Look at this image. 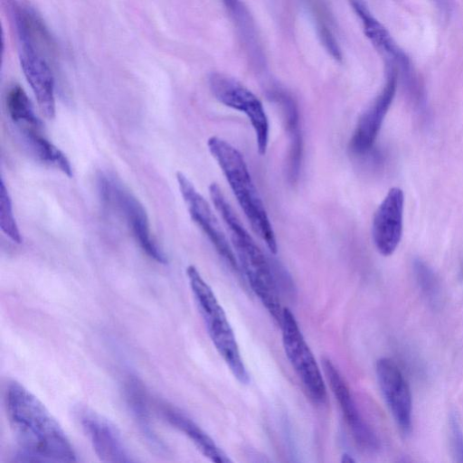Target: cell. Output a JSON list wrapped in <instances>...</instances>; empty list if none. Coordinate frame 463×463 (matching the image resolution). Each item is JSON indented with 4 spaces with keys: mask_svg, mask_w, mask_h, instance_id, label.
I'll return each mask as SVG.
<instances>
[{
    "mask_svg": "<svg viewBox=\"0 0 463 463\" xmlns=\"http://www.w3.org/2000/svg\"><path fill=\"white\" fill-rule=\"evenodd\" d=\"M6 108L9 117L18 128L41 130L42 122L36 116L31 100L21 86L13 85L8 90Z\"/></svg>",
    "mask_w": 463,
    "mask_h": 463,
    "instance_id": "cell-20",
    "label": "cell"
},
{
    "mask_svg": "<svg viewBox=\"0 0 463 463\" xmlns=\"http://www.w3.org/2000/svg\"><path fill=\"white\" fill-rule=\"evenodd\" d=\"M376 376L384 400L404 436L412 429V402L410 387L396 364L383 357L376 362Z\"/></svg>",
    "mask_w": 463,
    "mask_h": 463,
    "instance_id": "cell-12",
    "label": "cell"
},
{
    "mask_svg": "<svg viewBox=\"0 0 463 463\" xmlns=\"http://www.w3.org/2000/svg\"><path fill=\"white\" fill-rule=\"evenodd\" d=\"M322 365L331 392L339 404L355 442L364 450L372 452L377 450L380 446L379 440L361 417L343 375L327 357L322 359Z\"/></svg>",
    "mask_w": 463,
    "mask_h": 463,
    "instance_id": "cell-13",
    "label": "cell"
},
{
    "mask_svg": "<svg viewBox=\"0 0 463 463\" xmlns=\"http://www.w3.org/2000/svg\"><path fill=\"white\" fill-rule=\"evenodd\" d=\"M353 10L361 20L365 36L383 56L385 64L394 66L404 73L411 71L407 55L400 49L388 30L373 15L363 0H350Z\"/></svg>",
    "mask_w": 463,
    "mask_h": 463,
    "instance_id": "cell-15",
    "label": "cell"
},
{
    "mask_svg": "<svg viewBox=\"0 0 463 463\" xmlns=\"http://www.w3.org/2000/svg\"><path fill=\"white\" fill-rule=\"evenodd\" d=\"M279 326L288 362L309 397L317 403H324L327 393L320 367L289 308L283 307Z\"/></svg>",
    "mask_w": 463,
    "mask_h": 463,
    "instance_id": "cell-6",
    "label": "cell"
},
{
    "mask_svg": "<svg viewBox=\"0 0 463 463\" xmlns=\"http://www.w3.org/2000/svg\"><path fill=\"white\" fill-rule=\"evenodd\" d=\"M126 399L132 414L147 442L156 450H163L164 444L156 434L151 424L144 389L135 378L125 383Z\"/></svg>",
    "mask_w": 463,
    "mask_h": 463,
    "instance_id": "cell-19",
    "label": "cell"
},
{
    "mask_svg": "<svg viewBox=\"0 0 463 463\" xmlns=\"http://www.w3.org/2000/svg\"><path fill=\"white\" fill-rule=\"evenodd\" d=\"M97 185L102 203L120 213L146 254L166 264L167 257L151 235L148 217L139 200L114 175L100 173Z\"/></svg>",
    "mask_w": 463,
    "mask_h": 463,
    "instance_id": "cell-5",
    "label": "cell"
},
{
    "mask_svg": "<svg viewBox=\"0 0 463 463\" xmlns=\"http://www.w3.org/2000/svg\"><path fill=\"white\" fill-rule=\"evenodd\" d=\"M385 66L386 80L384 86L360 117L349 141V150L354 155H364L372 149L394 99L399 71L392 65L385 64Z\"/></svg>",
    "mask_w": 463,
    "mask_h": 463,
    "instance_id": "cell-10",
    "label": "cell"
},
{
    "mask_svg": "<svg viewBox=\"0 0 463 463\" xmlns=\"http://www.w3.org/2000/svg\"><path fill=\"white\" fill-rule=\"evenodd\" d=\"M20 63L24 77L36 99L41 113L55 118L54 78L46 59L40 52V41L21 37Z\"/></svg>",
    "mask_w": 463,
    "mask_h": 463,
    "instance_id": "cell-9",
    "label": "cell"
},
{
    "mask_svg": "<svg viewBox=\"0 0 463 463\" xmlns=\"http://www.w3.org/2000/svg\"><path fill=\"white\" fill-rule=\"evenodd\" d=\"M0 228L12 241L17 244L22 242L23 239L13 213L12 201L3 179L0 183Z\"/></svg>",
    "mask_w": 463,
    "mask_h": 463,
    "instance_id": "cell-21",
    "label": "cell"
},
{
    "mask_svg": "<svg viewBox=\"0 0 463 463\" xmlns=\"http://www.w3.org/2000/svg\"><path fill=\"white\" fill-rule=\"evenodd\" d=\"M318 35L326 51L336 60H341L342 54L338 44L330 30L322 23L317 25Z\"/></svg>",
    "mask_w": 463,
    "mask_h": 463,
    "instance_id": "cell-24",
    "label": "cell"
},
{
    "mask_svg": "<svg viewBox=\"0 0 463 463\" xmlns=\"http://www.w3.org/2000/svg\"><path fill=\"white\" fill-rule=\"evenodd\" d=\"M225 7L231 12L233 13L239 8L242 6V4L240 0H221Z\"/></svg>",
    "mask_w": 463,
    "mask_h": 463,
    "instance_id": "cell-25",
    "label": "cell"
},
{
    "mask_svg": "<svg viewBox=\"0 0 463 463\" xmlns=\"http://www.w3.org/2000/svg\"><path fill=\"white\" fill-rule=\"evenodd\" d=\"M5 408L14 439L26 460L77 461L74 448L59 422L24 385L15 381L8 384Z\"/></svg>",
    "mask_w": 463,
    "mask_h": 463,
    "instance_id": "cell-1",
    "label": "cell"
},
{
    "mask_svg": "<svg viewBox=\"0 0 463 463\" xmlns=\"http://www.w3.org/2000/svg\"><path fill=\"white\" fill-rule=\"evenodd\" d=\"M404 196L402 189L391 188L378 208L372 222L373 244L383 256L392 255L402 234Z\"/></svg>",
    "mask_w": 463,
    "mask_h": 463,
    "instance_id": "cell-14",
    "label": "cell"
},
{
    "mask_svg": "<svg viewBox=\"0 0 463 463\" xmlns=\"http://www.w3.org/2000/svg\"><path fill=\"white\" fill-rule=\"evenodd\" d=\"M414 272L424 297L430 304H438L440 291L433 271L422 260H417L414 262Z\"/></svg>",
    "mask_w": 463,
    "mask_h": 463,
    "instance_id": "cell-22",
    "label": "cell"
},
{
    "mask_svg": "<svg viewBox=\"0 0 463 463\" xmlns=\"http://www.w3.org/2000/svg\"><path fill=\"white\" fill-rule=\"evenodd\" d=\"M176 181L191 219L203 232L230 269L240 275L241 271L233 249L228 242L225 233L208 202L183 173H176Z\"/></svg>",
    "mask_w": 463,
    "mask_h": 463,
    "instance_id": "cell-8",
    "label": "cell"
},
{
    "mask_svg": "<svg viewBox=\"0 0 463 463\" xmlns=\"http://www.w3.org/2000/svg\"><path fill=\"white\" fill-rule=\"evenodd\" d=\"M26 149L42 163L52 166L69 177L72 176V168L66 156L52 142L41 135L40 130L19 128Z\"/></svg>",
    "mask_w": 463,
    "mask_h": 463,
    "instance_id": "cell-18",
    "label": "cell"
},
{
    "mask_svg": "<svg viewBox=\"0 0 463 463\" xmlns=\"http://www.w3.org/2000/svg\"><path fill=\"white\" fill-rule=\"evenodd\" d=\"M186 276L212 343L232 375L247 384L250 376L224 309L195 266L186 268Z\"/></svg>",
    "mask_w": 463,
    "mask_h": 463,
    "instance_id": "cell-4",
    "label": "cell"
},
{
    "mask_svg": "<svg viewBox=\"0 0 463 463\" xmlns=\"http://www.w3.org/2000/svg\"><path fill=\"white\" fill-rule=\"evenodd\" d=\"M209 86L220 103L248 118L255 133L257 151L260 156H264L268 149L269 125L262 102L247 87L222 73H212Z\"/></svg>",
    "mask_w": 463,
    "mask_h": 463,
    "instance_id": "cell-7",
    "label": "cell"
},
{
    "mask_svg": "<svg viewBox=\"0 0 463 463\" xmlns=\"http://www.w3.org/2000/svg\"><path fill=\"white\" fill-rule=\"evenodd\" d=\"M76 412L82 430L101 461L110 463L134 461L115 424L89 408H80Z\"/></svg>",
    "mask_w": 463,
    "mask_h": 463,
    "instance_id": "cell-11",
    "label": "cell"
},
{
    "mask_svg": "<svg viewBox=\"0 0 463 463\" xmlns=\"http://www.w3.org/2000/svg\"><path fill=\"white\" fill-rule=\"evenodd\" d=\"M162 413L166 420L183 432L208 459L215 463H232V460L214 440L192 419L180 410L164 405Z\"/></svg>",
    "mask_w": 463,
    "mask_h": 463,
    "instance_id": "cell-17",
    "label": "cell"
},
{
    "mask_svg": "<svg viewBox=\"0 0 463 463\" xmlns=\"http://www.w3.org/2000/svg\"><path fill=\"white\" fill-rule=\"evenodd\" d=\"M450 438L456 460L463 462V432L455 414L450 415Z\"/></svg>",
    "mask_w": 463,
    "mask_h": 463,
    "instance_id": "cell-23",
    "label": "cell"
},
{
    "mask_svg": "<svg viewBox=\"0 0 463 463\" xmlns=\"http://www.w3.org/2000/svg\"><path fill=\"white\" fill-rule=\"evenodd\" d=\"M212 202L229 232L241 271L269 315L279 324L282 315L279 288L270 261L241 224L216 183L209 185Z\"/></svg>",
    "mask_w": 463,
    "mask_h": 463,
    "instance_id": "cell-2",
    "label": "cell"
},
{
    "mask_svg": "<svg viewBox=\"0 0 463 463\" xmlns=\"http://www.w3.org/2000/svg\"><path fill=\"white\" fill-rule=\"evenodd\" d=\"M207 146L252 231L265 242L269 251L276 254V235L243 156L228 141L216 136L207 140Z\"/></svg>",
    "mask_w": 463,
    "mask_h": 463,
    "instance_id": "cell-3",
    "label": "cell"
},
{
    "mask_svg": "<svg viewBox=\"0 0 463 463\" xmlns=\"http://www.w3.org/2000/svg\"><path fill=\"white\" fill-rule=\"evenodd\" d=\"M269 97L279 105L282 111L289 141L288 178L289 182L295 183L299 176L303 157V137L298 107L293 97L284 90L273 89L269 91Z\"/></svg>",
    "mask_w": 463,
    "mask_h": 463,
    "instance_id": "cell-16",
    "label": "cell"
}]
</instances>
